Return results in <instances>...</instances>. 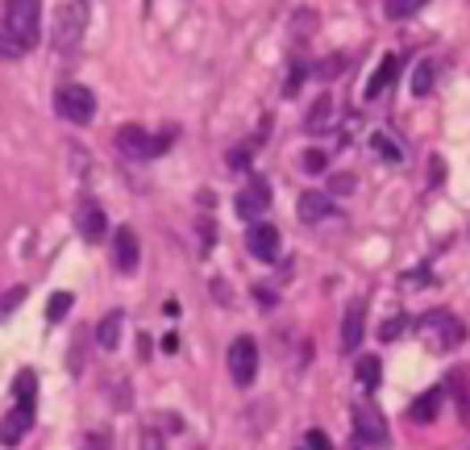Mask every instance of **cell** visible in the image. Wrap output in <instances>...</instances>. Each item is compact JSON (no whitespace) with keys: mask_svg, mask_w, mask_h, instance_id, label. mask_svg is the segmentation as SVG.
<instances>
[{"mask_svg":"<svg viewBox=\"0 0 470 450\" xmlns=\"http://www.w3.org/2000/svg\"><path fill=\"white\" fill-rule=\"evenodd\" d=\"M233 208H238V217L258 221L266 208H271V183H266L263 175H250V180H246V188L233 196Z\"/></svg>","mask_w":470,"mask_h":450,"instance_id":"ba28073f","label":"cell"},{"mask_svg":"<svg viewBox=\"0 0 470 450\" xmlns=\"http://www.w3.org/2000/svg\"><path fill=\"white\" fill-rule=\"evenodd\" d=\"M230 376L238 388H250L258 376V342L254 338H233L230 346Z\"/></svg>","mask_w":470,"mask_h":450,"instance_id":"52a82bcc","label":"cell"},{"mask_svg":"<svg viewBox=\"0 0 470 450\" xmlns=\"http://www.w3.org/2000/svg\"><path fill=\"white\" fill-rule=\"evenodd\" d=\"M25 301V288H9V293L0 296V321H4V317L13 313V309H17V304Z\"/></svg>","mask_w":470,"mask_h":450,"instance_id":"cb8c5ba5","label":"cell"},{"mask_svg":"<svg viewBox=\"0 0 470 450\" xmlns=\"http://www.w3.org/2000/svg\"><path fill=\"white\" fill-rule=\"evenodd\" d=\"M80 25H84V4H67L59 13V50H71L80 42Z\"/></svg>","mask_w":470,"mask_h":450,"instance_id":"4fadbf2b","label":"cell"},{"mask_svg":"<svg viewBox=\"0 0 470 450\" xmlns=\"http://www.w3.org/2000/svg\"><path fill=\"white\" fill-rule=\"evenodd\" d=\"M171 147H175V134H171V130L167 134H158V138H150L142 125H121L117 130V150L125 158H155Z\"/></svg>","mask_w":470,"mask_h":450,"instance_id":"277c9868","label":"cell"},{"mask_svg":"<svg viewBox=\"0 0 470 450\" xmlns=\"http://www.w3.org/2000/svg\"><path fill=\"white\" fill-rule=\"evenodd\" d=\"M329 113H333V100H329V97H321V100L313 105V117H308V130H321V125L329 122Z\"/></svg>","mask_w":470,"mask_h":450,"instance_id":"603a6c76","label":"cell"},{"mask_svg":"<svg viewBox=\"0 0 470 450\" xmlns=\"http://www.w3.org/2000/svg\"><path fill=\"white\" fill-rule=\"evenodd\" d=\"M42 30V4L38 0H4V34L13 50H34Z\"/></svg>","mask_w":470,"mask_h":450,"instance_id":"7a4b0ae2","label":"cell"},{"mask_svg":"<svg viewBox=\"0 0 470 450\" xmlns=\"http://www.w3.org/2000/svg\"><path fill=\"white\" fill-rule=\"evenodd\" d=\"M246 246H250V255L258 263H275L279 259V230L271 221H254L250 230H246Z\"/></svg>","mask_w":470,"mask_h":450,"instance_id":"8fae6325","label":"cell"},{"mask_svg":"<svg viewBox=\"0 0 470 450\" xmlns=\"http://www.w3.org/2000/svg\"><path fill=\"white\" fill-rule=\"evenodd\" d=\"M75 230L84 233L88 242H105V233H109V217H105V208H100L92 196H84L80 208H75Z\"/></svg>","mask_w":470,"mask_h":450,"instance_id":"30bf717a","label":"cell"},{"mask_svg":"<svg viewBox=\"0 0 470 450\" xmlns=\"http://www.w3.org/2000/svg\"><path fill=\"white\" fill-rule=\"evenodd\" d=\"M354 438H358L362 450H387L391 434H387L383 413L371 404H354Z\"/></svg>","mask_w":470,"mask_h":450,"instance_id":"8992f818","label":"cell"},{"mask_svg":"<svg viewBox=\"0 0 470 450\" xmlns=\"http://www.w3.org/2000/svg\"><path fill=\"white\" fill-rule=\"evenodd\" d=\"M304 167H308V171H325V155H321V150H308V155H304Z\"/></svg>","mask_w":470,"mask_h":450,"instance_id":"4316f807","label":"cell"},{"mask_svg":"<svg viewBox=\"0 0 470 450\" xmlns=\"http://www.w3.org/2000/svg\"><path fill=\"white\" fill-rule=\"evenodd\" d=\"M329 183H333V192H354V180H350V175H341V180H338V175H333V180H329Z\"/></svg>","mask_w":470,"mask_h":450,"instance_id":"83f0119b","label":"cell"},{"mask_svg":"<svg viewBox=\"0 0 470 450\" xmlns=\"http://www.w3.org/2000/svg\"><path fill=\"white\" fill-rule=\"evenodd\" d=\"M441 401H446V388H429V392H421V396L412 401L408 417L416 421V426H429V421L437 417V409H441Z\"/></svg>","mask_w":470,"mask_h":450,"instance_id":"9a60e30c","label":"cell"},{"mask_svg":"<svg viewBox=\"0 0 470 450\" xmlns=\"http://www.w3.org/2000/svg\"><path fill=\"white\" fill-rule=\"evenodd\" d=\"M399 326H404V321H387V326H383V338H396Z\"/></svg>","mask_w":470,"mask_h":450,"instance_id":"4dcf8cb0","label":"cell"},{"mask_svg":"<svg viewBox=\"0 0 470 450\" xmlns=\"http://www.w3.org/2000/svg\"><path fill=\"white\" fill-rule=\"evenodd\" d=\"M55 109H59L63 122L88 125L97 117V97H92L84 84H63L59 92H55Z\"/></svg>","mask_w":470,"mask_h":450,"instance_id":"5b68a950","label":"cell"},{"mask_svg":"<svg viewBox=\"0 0 470 450\" xmlns=\"http://www.w3.org/2000/svg\"><path fill=\"white\" fill-rule=\"evenodd\" d=\"M121 321H125V317H121L117 309H113V313L97 326V342L105 346V351H117V342H121Z\"/></svg>","mask_w":470,"mask_h":450,"instance_id":"e0dca14e","label":"cell"},{"mask_svg":"<svg viewBox=\"0 0 470 450\" xmlns=\"http://www.w3.org/2000/svg\"><path fill=\"white\" fill-rule=\"evenodd\" d=\"M250 163V150H230V167H246Z\"/></svg>","mask_w":470,"mask_h":450,"instance_id":"f1b7e54d","label":"cell"},{"mask_svg":"<svg viewBox=\"0 0 470 450\" xmlns=\"http://www.w3.org/2000/svg\"><path fill=\"white\" fill-rule=\"evenodd\" d=\"M113 267L121 271V276H130V271H138V263H142V246H138V233L130 230V225H121V230H113Z\"/></svg>","mask_w":470,"mask_h":450,"instance_id":"9c48e42d","label":"cell"},{"mask_svg":"<svg viewBox=\"0 0 470 450\" xmlns=\"http://www.w3.org/2000/svg\"><path fill=\"white\" fill-rule=\"evenodd\" d=\"M296 213H300V221L316 225V221H325L329 213H333V200H329L325 192H304V196H300V205H296Z\"/></svg>","mask_w":470,"mask_h":450,"instance_id":"2e32d148","label":"cell"},{"mask_svg":"<svg viewBox=\"0 0 470 450\" xmlns=\"http://www.w3.org/2000/svg\"><path fill=\"white\" fill-rule=\"evenodd\" d=\"M433 75H437L433 59H421L416 72H412V92H416V97H429V92H433Z\"/></svg>","mask_w":470,"mask_h":450,"instance_id":"ffe728a7","label":"cell"},{"mask_svg":"<svg viewBox=\"0 0 470 450\" xmlns=\"http://www.w3.org/2000/svg\"><path fill=\"white\" fill-rule=\"evenodd\" d=\"M429 0H383V13L391 17V21H404V17H412L416 9H424Z\"/></svg>","mask_w":470,"mask_h":450,"instance_id":"44dd1931","label":"cell"},{"mask_svg":"<svg viewBox=\"0 0 470 450\" xmlns=\"http://www.w3.org/2000/svg\"><path fill=\"white\" fill-rule=\"evenodd\" d=\"M138 450H167V446H163V438H158L155 429H146L142 442H138Z\"/></svg>","mask_w":470,"mask_h":450,"instance_id":"484cf974","label":"cell"},{"mask_svg":"<svg viewBox=\"0 0 470 450\" xmlns=\"http://www.w3.org/2000/svg\"><path fill=\"white\" fill-rule=\"evenodd\" d=\"M304 442H308V450H333V442H329L325 429H308V438Z\"/></svg>","mask_w":470,"mask_h":450,"instance_id":"d4e9b609","label":"cell"},{"mask_svg":"<svg viewBox=\"0 0 470 450\" xmlns=\"http://www.w3.org/2000/svg\"><path fill=\"white\" fill-rule=\"evenodd\" d=\"M163 351L175 354V351H180V338H175V334H167V338H163Z\"/></svg>","mask_w":470,"mask_h":450,"instance_id":"f546056e","label":"cell"},{"mask_svg":"<svg viewBox=\"0 0 470 450\" xmlns=\"http://www.w3.org/2000/svg\"><path fill=\"white\" fill-rule=\"evenodd\" d=\"M67 313H71V293H55L46 301V317H50V321H63Z\"/></svg>","mask_w":470,"mask_h":450,"instance_id":"7402d4cb","label":"cell"},{"mask_svg":"<svg viewBox=\"0 0 470 450\" xmlns=\"http://www.w3.org/2000/svg\"><path fill=\"white\" fill-rule=\"evenodd\" d=\"M362 329H366V304L350 301L346 304V317H341V351H358Z\"/></svg>","mask_w":470,"mask_h":450,"instance_id":"7c38bea8","label":"cell"},{"mask_svg":"<svg viewBox=\"0 0 470 450\" xmlns=\"http://www.w3.org/2000/svg\"><path fill=\"white\" fill-rule=\"evenodd\" d=\"M354 371H358V384H362V388H371V392L379 388V379H383V363H379L374 354H362Z\"/></svg>","mask_w":470,"mask_h":450,"instance_id":"d6986e66","label":"cell"},{"mask_svg":"<svg viewBox=\"0 0 470 450\" xmlns=\"http://www.w3.org/2000/svg\"><path fill=\"white\" fill-rule=\"evenodd\" d=\"M13 396H17V404H13L9 417L0 421V446H17V442L29 434V426H34V409H38V376L34 371H21V376L13 379Z\"/></svg>","mask_w":470,"mask_h":450,"instance_id":"6da1fadb","label":"cell"},{"mask_svg":"<svg viewBox=\"0 0 470 450\" xmlns=\"http://www.w3.org/2000/svg\"><path fill=\"white\" fill-rule=\"evenodd\" d=\"M371 150L379 158H387V163H399V158H404V147H399L387 130H374V134H371Z\"/></svg>","mask_w":470,"mask_h":450,"instance_id":"ac0fdd59","label":"cell"},{"mask_svg":"<svg viewBox=\"0 0 470 450\" xmlns=\"http://www.w3.org/2000/svg\"><path fill=\"white\" fill-rule=\"evenodd\" d=\"M396 72H399V59L396 55H383V63H379V72L366 80V88H362V97L366 100H374V97H383L387 88H391V80H396Z\"/></svg>","mask_w":470,"mask_h":450,"instance_id":"5bb4252c","label":"cell"},{"mask_svg":"<svg viewBox=\"0 0 470 450\" xmlns=\"http://www.w3.org/2000/svg\"><path fill=\"white\" fill-rule=\"evenodd\" d=\"M462 421L470 426V392H462Z\"/></svg>","mask_w":470,"mask_h":450,"instance_id":"1f68e13d","label":"cell"},{"mask_svg":"<svg viewBox=\"0 0 470 450\" xmlns=\"http://www.w3.org/2000/svg\"><path fill=\"white\" fill-rule=\"evenodd\" d=\"M421 342L429 346V351H454V346H462V338H466V326H462L454 313H446V309H433L429 317H421Z\"/></svg>","mask_w":470,"mask_h":450,"instance_id":"3957f363","label":"cell"}]
</instances>
